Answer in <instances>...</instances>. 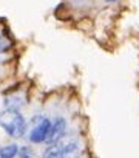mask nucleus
Returning <instances> with one entry per match:
<instances>
[{
  "mask_svg": "<svg viewBox=\"0 0 139 158\" xmlns=\"http://www.w3.org/2000/svg\"><path fill=\"white\" fill-rule=\"evenodd\" d=\"M0 127L11 138H22L26 133V119L19 110L6 109L0 113Z\"/></svg>",
  "mask_w": 139,
  "mask_h": 158,
  "instance_id": "obj_1",
  "label": "nucleus"
},
{
  "mask_svg": "<svg viewBox=\"0 0 139 158\" xmlns=\"http://www.w3.org/2000/svg\"><path fill=\"white\" fill-rule=\"evenodd\" d=\"M34 126L28 135L30 141L34 143V144H40V143H45L46 138H48V133H50V129H51V121L45 116H37L33 119Z\"/></svg>",
  "mask_w": 139,
  "mask_h": 158,
  "instance_id": "obj_2",
  "label": "nucleus"
},
{
  "mask_svg": "<svg viewBox=\"0 0 139 158\" xmlns=\"http://www.w3.org/2000/svg\"><path fill=\"white\" fill-rule=\"evenodd\" d=\"M66 133V121L63 118H56L53 123H51V129H50V133H48V138H46V144L48 146H53V144H57Z\"/></svg>",
  "mask_w": 139,
  "mask_h": 158,
  "instance_id": "obj_3",
  "label": "nucleus"
},
{
  "mask_svg": "<svg viewBox=\"0 0 139 158\" xmlns=\"http://www.w3.org/2000/svg\"><path fill=\"white\" fill-rule=\"evenodd\" d=\"M19 146L16 143L11 144H5L0 147V158H16L19 155Z\"/></svg>",
  "mask_w": 139,
  "mask_h": 158,
  "instance_id": "obj_4",
  "label": "nucleus"
},
{
  "mask_svg": "<svg viewBox=\"0 0 139 158\" xmlns=\"http://www.w3.org/2000/svg\"><path fill=\"white\" fill-rule=\"evenodd\" d=\"M43 158H65V155L56 147V146H50L43 155Z\"/></svg>",
  "mask_w": 139,
  "mask_h": 158,
  "instance_id": "obj_5",
  "label": "nucleus"
},
{
  "mask_svg": "<svg viewBox=\"0 0 139 158\" xmlns=\"http://www.w3.org/2000/svg\"><path fill=\"white\" fill-rule=\"evenodd\" d=\"M17 156H19V158H34V153H33L31 147L22 146V147L19 149V155H17Z\"/></svg>",
  "mask_w": 139,
  "mask_h": 158,
  "instance_id": "obj_6",
  "label": "nucleus"
},
{
  "mask_svg": "<svg viewBox=\"0 0 139 158\" xmlns=\"http://www.w3.org/2000/svg\"><path fill=\"white\" fill-rule=\"evenodd\" d=\"M10 47H11V44L5 39V37H2L0 36V53H3V51H8L10 50Z\"/></svg>",
  "mask_w": 139,
  "mask_h": 158,
  "instance_id": "obj_7",
  "label": "nucleus"
},
{
  "mask_svg": "<svg viewBox=\"0 0 139 158\" xmlns=\"http://www.w3.org/2000/svg\"><path fill=\"white\" fill-rule=\"evenodd\" d=\"M105 2H110V3H113V2H117V0H105Z\"/></svg>",
  "mask_w": 139,
  "mask_h": 158,
  "instance_id": "obj_8",
  "label": "nucleus"
}]
</instances>
